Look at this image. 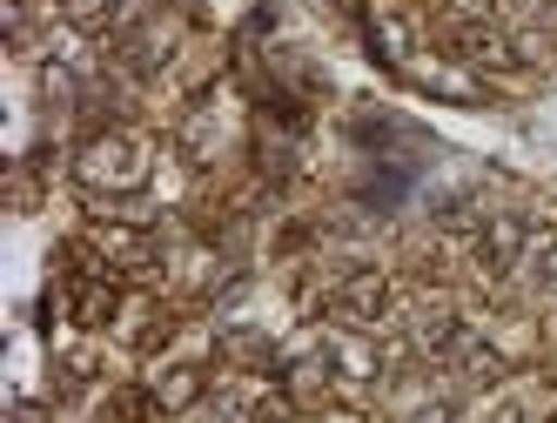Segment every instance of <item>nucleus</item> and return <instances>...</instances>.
<instances>
[{"label":"nucleus","mask_w":557,"mask_h":423,"mask_svg":"<svg viewBox=\"0 0 557 423\" xmlns=\"http://www.w3.org/2000/svg\"><path fill=\"white\" fill-rule=\"evenodd\" d=\"M154 175V148L135 128H101L74 148V182L95 188V196H135Z\"/></svg>","instance_id":"1"},{"label":"nucleus","mask_w":557,"mask_h":423,"mask_svg":"<svg viewBox=\"0 0 557 423\" xmlns=\"http://www.w3.org/2000/svg\"><path fill=\"white\" fill-rule=\"evenodd\" d=\"M330 323H343V329H389L396 316H404V296H396V283H389V269H349V276H336L330 283Z\"/></svg>","instance_id":"2"},{"label":"nucleus","mask_w":557,"mask_h":423,"mask_svg":"<svg viewBox=\"0 0 557 423\" xmlns=\"http://www.w3.org/2000/svg\"><path fill=\"white\" fill-rule=\"evenodd\" d=\"M531 242H537V222H524V215H476V228H470L476 276H517Z\"/></svg>","instance_id":"3"},{"label":"nucleus","mask_w":557,"mask_h":423,"mask_svg":"<svg viewBox=\"0 0 557 423\" xmlns=\"http://www.w3.org/2000/svg\"><path fill=\"white\" fill-rule=\"evenodd\" d=\"M141 383H148L154 410H162V423H169V416H188L195 403H209V390H215V376H209L202 363H162V370L141 376Z\"/></svg>","instance_id":"4"},{"label":"nucleus","mask_w":557,"mask_h":423,"mask_svg":"<svg viewBox=\"0 0 557 423\" xmlns=\"http://www.w3.org/2000/svg\"><path fill=\"white\" fill-rule=\"evenodd\" d=\"M517 276H524L531 296L557 302V236H550V228H537V242L524 249V269H517Z\"/></svg>","instance_id":"5"},{"label":"nucleus","mask_w":557,"mask_h":423,"mask_svg":"<svg viewBox=\"0 0 557 423\" xmlns=\"http://www.w3.org/2000/svg\"><path fill=\"white\" fill-rule=\"evenodd\" d=\"M450 21H491V0H444Z\"/></svg>","instance_id":"6"}]
</instances>
